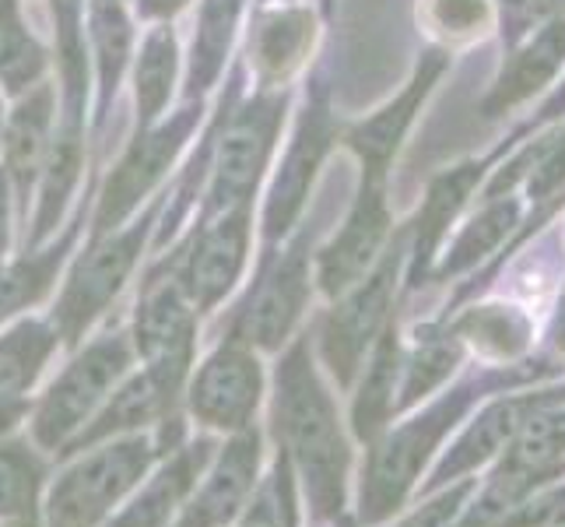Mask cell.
<instances>
[{"mask_svg": "<svg viewBox=\"0 0 565 527\" xmlns=\"http://www.w3.org/2000/svg\"><path fill=\"white\" fill-rule=\"evenodd\" d=\"M278 433L285 436L288 451L299 457L302 475L309 482V496L320 510H334L341 503L344 478V440L338 429L334 404L320 387L313 366L306 359V348H291L278 373Z\"/></svg>", "mask_w": 565, "mask_h": 527, "instance_id": "cell-1", "label": "cell"}, {"mask_svg": "<svg viewBox=\"0 0 565 527\" xmlns=\"http://www.w3.org/2000/svg\"><path fill=\"white\" fill-rule=\"evenodd\" d=\"M130 366V348L124 335L95 341L82 359H74L64 377L50 387V394L39 404L35 415V440L43 446L64 443L77 425L88 422L109 390L116 387Z\"/></svg>", "mask_w": 565, "mask_h": 527, "instance_id": "cell-2", "label": "cell"}, {"mask_svg": "<svg viewBox=\"0 0 565 527\" xmlns=\"http://www.w3.org/2000/svg\"><path fill=\"white\" fill-rule=\"evenodd\" d=\"M148 457L145 440H127L74 464L50 496V527H92L106 517L109 506L145 475Z\"/></svg>", "mask_w": 565, "mask_h": 527, "instance_id": "cell-3", "label": "cell"}, {"mask_svg": "<svg viewBox=\"0 0 565 527\" xmlns=\"http://www.w3.org/2000/svg\"><path fill=\"white\" fill-rule=\"evenodd\" d=\"M148 225H151V214L145 222L120 232V236L92 246L82 257V264L74 267V275L61 296V306H56V330H61L67 341L82 338V330L99 317L113 303L116 292L124 288L127 275L134 271V264H138Z\"/></svg>", "mask_w": 565, "mask_h": 527, "instance_id": "cell-4", "label": "cell"}, {"mask_svg": "<svg viewBox=\"0 0 565 527\" xmlns=\"http://www.w3.org/2000/svg\"><path fill=\"white\" fill-rule=\"evenodd\" d=\"M281 109V99H257L232 120L218 151V169H214V208H246L249 193L257 190V180L270 159V148H275Z\"/></svg>", "mask_w": 565, "mask_h": 527, "instance_id": "cell-5", "label": "cell"}, {"mask_svg": "<svg viewBox=\"0 0 565 527\" xmlns=\"http://www.w3.org/2000/svg\"><path fill=\"white\" fill-rule=\"evenodd\" d=\"M386 229H390L386 176L362 172V190L352 211H348L344 229L320 253V285L327 296H338V292L352 288L362 278V271L373 264L376 250L386 240Z\"/></svg>", "mask_w": 565, "mask_h": 527, "instance_id": "cell-6", "label": "cell"}, {"mask_svg": "<svg viewBox=\"0 0 565 527\" xmlns=\"http://www.w3.org/2000/svg\"><path fill=\"white\" fill-rule=\"evenodd\" d=\"M138 345L148 359V377L159 387L162 401L177 394V387L190 366L193 348V306L183 288H159L151 292L138 317Z\"/></svg>", "mask_w": 565, "mask_h": 527, "instance_id": "cell-7", "label": "cell"}, {"mask_svg": "<svg viewBox=\"0 0 565 527\" xmlns=\"http://www.w3.org/2000/svg\"><path fill=\"white\" fill-rule=\"evenodd\" d=\"M460 408H463V398L436 404L425 419L401 429V433L373 457V472H369L365 499H362L369 503V517H383L390 506H397L404 489L415 482L418 467L425 464L428 451H433L436 440L443 436V429L454 425V419L460 415Z\"/></svg>", "mask_w": 565, "mask_h": 527, "instance_id": "cell-8", "label": "cell"}, {"mask_svg": "<svg viewBox=\"0 0 565 527\" xmlns=\"http://www.w3.org/2000/svg\"><path fill=\"white\" fill-rule=\"evenodd\" d=\"M260 401V366L239 345H225L204 362L193 380L190 408L207 425L239 429L257 412Z\"/></svg>", "mask_w": 565, "mask_h": 527, "instance_id": "cell-9", "label": "cell"}, {"mask_svg": "<svg viewBox=\"0 0 565 527\" xmlns=\"http://www.w3.org/2000/svg\"><path fill=\"white\" fill-rule=\"evenodd\" d=\"M193 120H198V113L183 109L180 120H172L169 127L151 130V134H145V138H138L130 145V151L124 155V162L116 166V172L109 176V187L103 193L99 214H95L99 229H113L116 222L127 219V214L138 208V201L154 183H159V176L169 169L172 155L183 148Z\"/></svg>", "mask_w": 565, "mask_h": 527, "instance_id": "cell-10", "label": "cell"}, {"mask_svg": "<svg viewBox=\"0 0 565 527\" xmlns=\"http://www.w3.org/2000/svg\"><path fill=\"white\" fill-rule=\"evenodd\" d=\"M394 275H397V257H386L376 275L359 292H352V296L334 309V317L327 320L323 356L341 380L355 373V366L365 356V345L373 341V335L380 330L390 296H394Z\"/></svg>", "mask_w": 565, "mask_h": 527, "instance_id": "cell-11", "label": "cell"}, {"mask_svg": "<svg viewBox=\"0 0 565 527\" xmlns=\"http://www.w3.org/2000/svg\"><path fill=\"white\" fill-rule=\"evenodd\" d=\"M249 219L246 208L225 211L222 222H214L193 246L183 275V296L193 309H211L225 292L236 285L246 261Z\"/></svg>", "mask_w": 565, "mask_h": 527, "instance_id": "cell-12", "label": "cell"}, {"mask_svg": "<svg viewBox=\"0 0 565 527\" xmlns=\"http://www.w3.org/2000/svg\"><path fill=\"white\" fill-rule=\"evenodd\" d=\"M330 138H334L330 113L323 103H317L313 109H306L299 134H296V145H291L278 183H275V190H270V201H267V232L270 236H278V232H285L291 222H296V214L306 204V193H309V187H313L317 166L323 162V155L330 148Z\"/></svg>", "mask_w": 565, "mask_h": 527, "instance_id": "cell-13", "label": "cell"}, {"mask_svg": "<svg viewBox=\"0 0 565 527\" xmlns=\"http://www.w3.org/2000/svg\"><path fill=\"white\" fill-rule=\"evenodd\" d=\"M443 71H446V56L428 53L422 61V67H418V74H415V82L404 88L401 99L394 106H386L383 113L369 116L365 124H359L352 134H348V145H352L359 151V159H362V172L386 176L390 162H394V155H397V148L404 141L407 127H412V120H415L418 106L425 103V95L433 92L436 77Z\"/></svg>", "mask_w": 565, "mask_h": 527, "instance_id": "cell-14", "label": "cell"}, {"mask_svg": "<svg viewBox=\"0 0 565 527\" xmlns=\"http://www.w3.org/2000/svg\"><path fill=\"white\" fill-rule=\"evenodd\" d=\"M562 61H565V18H552L527 46H520L510 56V64L502 67L489 99L481 103V113L492 120V116H502L505 109L531 99L534 92H541L558 74Z\"/></svg>", "mask_w": 565, "mask_h": 527, "instance_id": "cell-15", "label": "cell"}, {"mask_svg": "<svg viewBox=\"0 0 565 527\" xmlns=\"http://www.w3.org/2000/svg\"><path fill=\"white\" fill-rule=\"evenodd\" d=\"M50 127H53V88L35 85L25 99L18 103V109L8 120V130H4V151H8L4 172L22 198L35 183V176L46 169L50 148H53Z\"/></svg>", "mask_w": 565, "mask_h": 527, "instance_id": "cell-16", "label": "cell"}, {"mask_svg": "<svg viewBox=\"0 0 565 527\" xmlns=\"http://www.w3.org/2000/svg\"><path fill=\"white\" fill-rule=\"evenodd\" d=\"M257 433H246L236 443H228L225 457L211 472L201 496L193 499L180 527H218L239 510L246 499L253 475H257Z\"/></svg>", "mask_w": 565, "mask_h": 527, "instance_id": "cell-17", "label": "cell"}, {"mask_svg": "<svg viewBox=\"0 0 565 527\" xmlns=\"http://www.w3.org/2000/svg\"><path fill=\"white\" fill-rule=\"evenodd\" d=\"M306 246L296 243L291 253L281 261V267L275 271L260 292L257 306L249 314V338L264 345V348H275L281 345V338L288 335L291 320L299 317V309L306 303Z\"/></svg>", "mask_w": 565, "mask_h": 527, "instance_id": "cell-18", "label": "cell"}, {"mask_svg": "<svg viewBox=\"0 0 565 527\" xmlns=\"http://www.w3.org/2000/svg\"><path fill=\"white\" fill-rule=\"evenodd\" d=\"M541 401L534 398H516V401H502L495 408H489L471 429L463 433V440L450 451V457L443 461L436 482H446L450 475L457 472H467V467H475L481 461H489L495 451H502V443H510L513 433L523 425V419H527L531 408H537Z\"/></svg>", "mask_w": 565, "mask_h": 527, "instance_id": "cell-19", "label": "cell"}, {"mask_svg": "<svg viewBox=\"0 0 565 527\" xmlns=\"http://www.w3.org/2000/svg\"><path fill=\"white\" fill-rule=\"evenodd\" d=\"M562 461H565V412L534 408V415L523 419V425L513 433L502 472L544 478V475H552Z\"/></svg>", "mask_w": 565, "mask_h": 527, "instance_id": "cell-20", "label": "cell"}, {"mask_svg": "<svg viewBox=\"0 0 565 527\" xmlns=\"http://www.w3.org/2000/svg\"><path fill=\"white\" fill-rule=\"evenodd\" d=\"M204 457H207V446H193V451L180 454L109 527H162L166 517L172 514V506L186 496L193 478H198Z\"/></svg>", "mask_w": 565, "mask_h": 527, "instance_id": "cell-21", "label": "cell"}, {"mask_svg": "<svg viewBox=\"0 0 565 527\" xmlns=\"http://www.w3.org/2000/svg\"><path fill=\"white\" fill-rule=\"evenodd\" d=\"M313 43V18L306 11H278L264 18L257 32V67L267 82H281L302 64Z\"/></svg>", "mask_w": 565, "mask_h": 527, "instance_id": "cell-22", "label": "cell"}, {"mask_svg": "<svg viewBox=\"0 0 565 527\" xmlns=\"http://www.w3.org/2000/svg\"><path fill=\"white\" fill-rule=\"evenodd\" d=\"M88 25L95 43V64H99V92H103V116H106L109 99L116 95V85H120V74L130 56V22L120 0H92Z\"/></svg>", "mask_w": 565, "mask_h": 527, "instance_id": "cell-23", "label": "cell"}, {"mask_svg": "<svg viewBox=\"0 0 565 527\" xmlns=\"http://www.w3.org/2000/svg\"><path fill=\"white\" fill-rule=\"evenodd\" d=\"M481 176V166L478 162H467V166H457L450 172H443L439 180L428 187V198H425V208H422V219H418V246H415V267H422L428 257H433V250L439 246L446 225L454 222V214L460 211V204L467 201V193L475 190Z\"/></svg>", "mask_w": 565, "mask_h": 527, "instance_id": "cell-24", "label": "cell"}, {"mask_svg": "<svg viewBox=\"0 0 565 527\" xmlns=\"http://www.w3.org/2000/svg\"><path fill=\"white\" fill-rule=\"evenodd\" d=\"M43 67L46 53L25 29L18 0H0V85L8 92H29L35 88Z\"/></svg>", "mask_w": 565, "mask_h": 527, "instance_id": "cell-25", "label": "cell"}, {"mask_svg": "<svg viewBox=\"0 0 565 527\" xmlns=\"http://www.w3.org/2000/svg\"><path fill=\"white\" fill-rule=\"evenodd\" d=\"M239 8H243V0H204L201 25H198V35H193V61H190L193 95L211 88V82L218 77L228 43H232V32H236Z\"/></svg>", "mask_w": 565, "mask_h": 527, "instance_id": "cell-26", "label": "cell"}, {"mask_svg": "<svg viewBox=\"0 0 565 527\" xmlns=\"http://www.w3.org/2000/svg\"><path fill=\"white\" fill-rule=\"evenodd\" d=\"M56 46H61V71L67 92V127L82 130L85 109V0H53Z\"/></svg>", "mask_w": 565, "mask_h": 527, "instance_id": "cell-27", "label": "cell"}, {"mask_svg": "<svg viewBox=\"0 0 565 527\" xmlns=\"http://www.w3.org/2000/svg\"><path fill=\"white\" fill-rule=\"evenodd\" d=\"M56 348V330L46 324H18L0 338V394H18L25 390L39 369L46 366L50 351Z\"/></svg>", "mask_w": 565, "mask_h": 527, "instance_id": "cell-28", "label": "cell"}, {"mask_svg": "<svg viewBox=\"0 0 565 527\" xmlns=\"http://www.w3.org/2000/svg\"><path fill=\"white\" fill-rule=\"evenodd\" d=\"M172 77H177V39L169 29H154L141 50L138 74H134V92H138V116L141 124H154L172 95Z\"/></svg>", "mask_w": 565, "mask_h": 527, "instance_id": "cell-29", "label": "cell"}, {"mask_svg": "<svg viewBox=\"0 0 565 527\" xmlns=\"http://www.w3.org/2000/svg\"><path fill=\"white\" fill-rule=\"evenodd\" d=\"M77 169H82V134L64 130L61 141H53L50 159H46V183H43V201H39L35 214V240L50 236L61 222L64 204L77 183Z\"/></svg>", "mask_w": 565, "mask_h": 527, "instance_id": "cell-30", "label": "cell"}, {"mask_svg": "<svg viewBox=\"0 0 565 527\" xmlns=\"http://www.w3.org/2000/svg\"><path fill=\"white\" fill-rule=\"evenodd\" d=\"M67 246H71V236L61 246H50L43 253H35V257H25L0 271V320L18 314V309L35 299H43V292L50 288Z\"/></svg>", "mask_w": 565, "mask_h": 527, "instance_id": "cell-31", "label": "cell"}, {"mask_svg": "<svg viewBox=\"0 0 565 527\" xmlns=\"http://www.w3.org/2000/svg\"><path fill=\"white\" fill-rule=\"evenodd\" d=\"M397 335H386L383 345L376 348L373 356V366H369V377H365V387L359 394V404H355V425L362 436H373L380 422L386 419L390 404H394V373H397Z\"/></svg>", "mask_w": 565, "mask_h": 527, "instance_id": "cell-32", "label": "cell"}, {"mask_svg": "<svg viewBox=\"0 0 565 527\" xmlns=\"http://www.w3.org/2000/svg\"><path fill=\"white\" fill-rule=\"evenodd\" d=\"M513 222H516V201L489 204L471 225L460 232L457 246L450 250V257H446V264H443V275H446V271L454 275V271H463V267H471L475 261H481L484 253H489L505 236V232H510Z\"/></svg>", "mask_w": 565, "mask_h": 527, "instance_id": "cell-33", "label": "cell"}, {"mask_svg": "<svg viewBox=\"0 0 565 527\" xmlns=\"http://www.w3.org/2000/svg\"><path fill=\"white\" fill-rule=\"evenodd\" d=\"M39 489V461L25 446H0V517L32 514Z\"/></svg>", "mask_w": 565, "mask_h": 527, "instance_id": "cell-34", "label": "cell"}, {"mask_svg": "<svg viewBox=\"0 0 565 527\" xmlns=\"http://www.w3.org/2000/svg\"><path fill=\"white\" fill-rule=\"evenodd\" d=\"M454 359H457L454 341H439V338L418 341V351L412 356V362H407V380H404L401 404L415 401L418 394H425L428 387H436L454 369Z\"/></svg>", "mask_w": 565, "mask_h": 527, "instance_id": "cell-35", "label": "cell"}, {"mask_svg": "<svg viewBox=\"0 0 565 527\" xmlns=\"http://www.w3.org/2000/svg\"><path fill=\"white\" fill-rule=\"evenodd\" d=\"M534 169H531V201H544L565 183V130L555 134V138H544L537 148H531L523 155Z\"/></svg>", "mask_w": 565, "mask_h": 527, "instance_id": "cell-36", "label": "cell"}, {"mask_svg": "<svg viewBox=\"0 0 565 527\" xmlns=\"http://www.w3.org/2000/svg\"><path fill=\"white\" fill-rule=\"evenodd\" d=\"M484 18H489L484 0H428V22L450 39L481 32Z\"/></svg>", "mask_w": 565, "mask_h": 527, "instance_id": "cell-37", "label": "cell"}, {"mask_svg": "<svg viewBox=\"0 0 565 527\" xmlns=\"http://www.w3.org/2000/svg\"><path fill=\"white\" fill-rule=\"evenodd\" d=\"M562 8V0H499L502 11V39L505 46L516 50L541 18H548Z\"/></svg>", "mask_w": 565, "mask_h": 527, "instance_id": "cell-38", "label": "cell"}, {"mask_svg": "<svg viewBox=\"0 0 565 527\" xmlns=\"http://www.w3.org/2000/svg\"><path fill=\"white\" fill-rule=\"evenodd\" d=\"M562 524H565V489L548 493L541 499H531L527 506H520V510L502 527H562Z\"/></svg>", "mask_w": 565, "mask_h": 527, "instance_id": "cell-39", "label": "cell"}, {"mask_svg": "<svg viewBox=\"0 0 565 527\" xmlns=\"http://www.w3.org/2000/svg\"><path fill=\"white\" fill-rule=\"evenodd\" d=\"M475 485L463 482L457 489H450L446 496H439L436 503H428L422 514H415L412 520H404L401 527H450L460 514H463V499L471 496Z\"/></svg>", "mask_w": 565, "mask_h": 527, "instance_id": "cell-40", "label": "cell"}, {"mask_svg": "<svg viewBox=\"0 0 565 527\" xmlns=\"http://www.w3.org/2000/svg\"><path fill=\"white\" fill-rule=\"evenodd\" d=\"M285 475L278 472L275 482L267 485V489L257 496V503L249 506V514L243 520V527H288V503L281 499L285 493Z\"/></svg>", "mask_w": 565, "mask_h": 527, "instance_id": "cell-41", "label": "cell"}, {"mask_svg": "<svg viewBox=\"0 0 565 527\" xmlns=\"http://www.w3.org/2000/svg\"><path fill=\"white\" fill-rule=\"evenodd\" d=\"M8 172L0 169V257H4L8 240H11V190H8Z\"/></svg>", "mask_w": 565, "mask_h": 527, "instance_id": "cell-42", "label": "cell"}, {"mask_svg": "<svg viewBox=\"0 0 565 527\" xmlns=\"http://www.w3.org/2000/svg\"><path fill=\"white\" fill-rule=\"evenodd\" d=\"M22 412H25L22 398H18V394H0V436H4L18 419H22Z\"/></svg>", "mask_w": 565, "mask_h": 527, "instance_id": "cell-43", "label": "cell"}, {"mask_svg": "<svg viewBox=\"0 0 565 527\" xmlns=\"http://www.w3.org/2000/svg\"><path fill=\"white\" fill-rule=\"evenodd\" d=\"M138 8L145 18H169L180 8H186V0H138Z\"/></svg>", "mask_w": 565, "mask_h": 527, "instance_id": "cell-44", "label": "cell"}, {"mask_svg": "<svg viewBox=\"0 0 565 527\" xmlns=\"http://www.w3.org/2000/svg\"><path fill=\"white\" fill-rule=\"evenodd\" d=\"M562 109H565V88L558 92V99H555V103H552L548 109H544V113H541V120H548V116H558Z\"/></svg>", "mask_w": 565, "mask_h": 527, "instance_id": "cell-45", "label": "cell"}, {"mask_svg": "<svg viewBox=\"0 0 565 527\" xmlns=\"http://www.w3.org/2000/svg\"><path fill=\"white\" fill-rule=\"evenodd\" d=\"M562 306H565V299H562ZM562 345H565V309H562V338H558Z\"/></svg>", "mask_w": 565, "mask_h": 527, "instance_id": "cell-46", "label": "cell"}, {"mask_svg": "<svg viewBox=\"0 0 565 527\" xmlns=\"http://www.w3.org/2000/svg\"><path fill=\"white\" fill-rule=\"evenodd\" d=\"M323 4H327V8H330V4H334V0H323Z\"/></svg>", "mask_w": 565, "mask_h": 527, "instance_id": "cell-47", "label": "cell"}, {"mask_svg": "<svg viewBox=\"0 0 565 527\" xmlns=\"http://www.w3.org/2000/svg\"><path fill=\"white\" fill-rule=\"evenodd\" d=\"M0 127H4V116H0Z\"/></svg>", "mask_w": 565, "mask_h": 527, "instance_id": "cell-48", "label": "cell"}]
</instances>
